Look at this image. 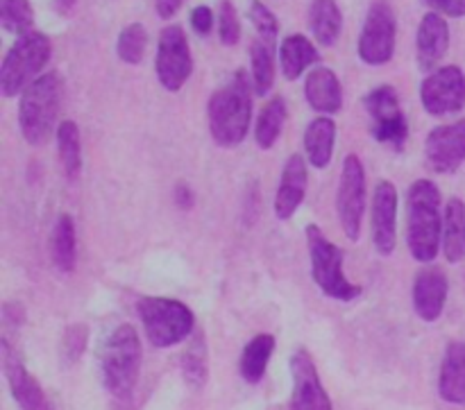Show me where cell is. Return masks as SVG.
Returning a JSON list of instances; mask_svg holds the SVG:
<instances>
[{
  "label": "cell",
  "mask_w": 465,
  "mask_h": 410,
  "mask_svg": "<svg viewBox=\"0 0 465 410\" xmlns=\"http://www.w3.org/2000/svg\"><path fill=\"white\" fill-rule=\"evenodd\" d=\"M252 77L245 71H236V75L209 98V132L221 148H234L248 136L252 122Z\"/></svg>",
  "instance_id": "cell-1"
},
{
  "label": "cell",
  "mask_w": 465,
  "mask_h": 410,
  "mask_svg": "<svg viewBox=\"0 0 465 410\" xmlns=\"http://www.w3.org/2000/svg\"><path fill=\"white\" fill-rule=\"evenodd\" d=\"M159 84L166 91H180L193 73L189 39L180 25H166L159 32L157 59H154Z\"/></svg>",
  "instance_id": "cell-10"
},
{
  "label": "cell",
  "mask_w": 465,
  "mask_h": 410,
  "mask_svg": "<svg viewBox=\"0 0 465 410\" xmlns=\"http://www.w3.org/2000/svg\"><path fill=\"white\" fill-rule=\"evenodd\" d=\"M218 36H221L223 45H236L241 39L239 14L230 0H223L218 7Z\"/></svg>",
  "instance_id": "cell-35"
},
{
  "label": "cell",
  "mask_w": 465,
  "mask_h": 410,
  "mask_svg": "<svg viewBox=\"0 0 465 410\" xmlns=\"http://www.w3.org/2000/svg\"><path fill=\"white\" fill-rule=\"evenodd\" d=\"M272 352H275V338L271 334H259L245 345L243 354H241V376L248 384H259L266 375L268 361H271Z\"/></svg>",
  "instance_id": "cell-26"
},
{
  "label": "cell",
  "mask_w": 465,
  "mask_h": 410,
  "mask_svg": "<svg viewBox=\"0 0 465 410\" xmlns=\"http://www.w3.org/2000/svg\"><path fill=\"white\" fill-rule=\"evenodd\" d=\"M143 349L134 327L121 325L114 329L100 349V375L109 395L116 399L130 397L141 375Z\"/></svg>",
  "instance_id": "cell-4"
},
{
  "label": "cell",
  "mask_w": 465,
  "mask_h": 410,
  "mask_svg": "<svg viewBox=\"0 0 465 410\" xmlns=\"http://www.w3.org/2000/svg\"><path fill=\"white\" fill-rule=\"evenodd\" d=\"M422 107L431 116L461 112L465 104V75L459 66H443L430 73L420 86Z\"/></svg>",
  "instance_id": "cell-12"
},
{
  "label": "cell",
  "mask_w": 465,
  "mask_h": 410,
  "mask_svg": "<svg viewBox=\"0 0 465 410\" xmlns=\"http://www.w3.org/2000/svg\"><path fill=\"white\" fill-rule=\"evenodd\" d=\"M395 34H398V21L393 7L386 0H375L368 9L359 34L357 53L361 62L368 66L389 63L395 53Z\"/></svg>",
  "instance_id": "cell-8"
},
{
  "label": "cell",
  "mask_w": 465,
  "mask_h": 410,
  "mask_svg": "<svg viewBox=\"0 0 465 410\" xmlns=\"http://www.w3.org/2000/svg\"><path fill=\"white\" fill-rule=\"evenodd\" d=\"M57 150L59 159H62V166L66 171V175L77 177L82 168V143H80V130L73 121L59 122L57 127Z\"/></svg>",
  "instance_id": "cell-31"
},
{
  "label": "cell",
  "mask_w": 465,
  "mask_h": 410,
  "mask_svg": "<svg viewBox=\"0 0 465 410\" xmlns=\"http://www.w3.org/2000/svg\"><path fill=\"white\" fill-rule=\"evenodd\" d=\"M363 104H366V112L372 122V139L393 145V148H402L409 134V125L402 107H400L398 91L389 84H381L366 95Z\"/></svg>",
  "instance_id": "cell-11"
},
{
  "label": "cell",
  "mask_w": 465,
  "mask_h": 410,
  "mask_svg": "<svg viewBox=\"0 0 465 410\" xmlns=\"http://www.w3.org/2000/svg\"><path fill=\"white\" fill-rule=\"evenodd\" d=\"M84 343H86V327L77 325L71 327L66 331V343H64V352H66L68 358L75 361L82 352H84Z\"/></svg>",
  "instance_id": "cell-37"
},
{
  "label": "cell",
  "mask_w": 465,
  "mask_h": 410,
  "mask_svg": "<svg viewBox=\"0 0 465 410\" xmlns=\"http://www.w3.org/2000/svg\"><path fill=\"white\" fill-rule=\"evenodd\" d=\"M304 95H307L309 107L325 116H331L343 107V86L331 68H313L304 80Z\"/></svg>",
  "instance_id": "cell-20"
},
{
  "label": "cell",
  "mask_w": 465,
  "mask_h": 410,
  "mask_svg": "<svg viewBox=\"0 0 465 410\" xmlns=\"http://www.w3.org/2000/svg\"><path fill=\"white\" fill-rule=\"evenodd\" d=\"M372 243L381 257L393 254L398 245V190L389 180H381L372 195Z\"/></svg>",
  "instance_id": "cell-15"
},
{
  "label": "cell",
  "mask_w": 465,
  "mask_h": 410,
  "mask_svg": "<svg viewBox=\"0 0 465 410\" xmlns=\"http://www.w3.org/2000/svg\"><path fill=\"white\" fill-rule=\"evenodd\" d=\"M430 12L440 14V16H465V0H420Z\"/></svg>",
  "instance_id": "cell-36"
},
{
  "label": "cell",
  "mask_w": 465,
  "mask_h": 410,
  "mask_svg": "<svg viewBox=\"0 0 465 410\" xmlns=\"http://www.w3.org/2000/svg\"><path fill=\"white\" fill-rule=\"evenodd\" d=\"M336 122L330 116H321L309 122L304 132V152L313 168H327L334 157Z\"/></svg>",
  "instance_id": "cell-22"
},
{
  "label": "cell",
  "mask_w": 465,
  "mask_h": 410,
  "mask_svg": "<svg viewBox=\"0 0 465 410\" xmlns=\"http://www.w3.org/2000/svg\"><path fill=\"white\" fill-rule=\"evenodd\" d=\"M75 222L71 216L62 213L53 227V239H50V257L59 272H71L75 268Z\"/></svg>",
  "instance_id": "cell-27"
},
{
  "label": "cell",
  "mask_w": 465,
  "mask_h": 410,
  "mask_svg": "<svg viewBox=\"0 0 465 410\" xmlns=\"http://www.w3.org/2000/svg\"><path fill=\"white\" fill-rule=\"evenodd\" d=\"M443 252L450 263H459L465 257V207L459 198H452L445 207Z\"/></svg>",
  "instance_id": "cell-25"
},
{
  "label": "cell",
  "mask_w": 465,
  "mask_h": 410,
  "mask_svg": "<svg viewBox=\"0 0 465 410\" xmlns=\"http://www.w3.org/2000/svg\"><path fill=\"white\" fill-rule=\"evenodd\" d=\"M3 367L5 376H7L9 393H12L14 402L21 406V410H54L50 399L41 390L39 381L30 376V372L25 370L21 358L14 354L7 340H3Z\"/></svg>",
  "instance_id": "cell-16"
},
{
  "label": "cell",
  "mask_w": 465,
  "mask_h": 410,
  "mask_svg": "<svg viewBox=\"0 0 465 410\" xmlns=\"http://www.w3.org/2000/svg\"><path fill=\"white\" fill-rule=\"evenodd\" d=\"M0 23L12 34H30L35 25V12L30 0H0Z\"/></svg>",
  "instance_id": "cell-32"
},
{
  "label": "cell",
  "mask_w": 465,
  "mask_h": 410,
  "mask_svg": "<svg viewBox=\"0 0 465 410\" xmlns=\"http://www.w3.org/2000/svg\"><path fill=\"white\" fill-rule=\"evenodd\" d=\"M427 168L439 175H448L465 161V121L440 125L430 132L425 141Z\"/></svg>",
  "instance_id": "cell-13"
},
{
  "label": "cell",
  "mask_w": 465,
  "mask_h": 410,
  "mask_svg": "<svg viewBox=\"0 0 465 410\" xmlns=\"http://www.w3.org/2000/svg\"><path fill=\"white\" fill-rule=\"evenodd\" d=\"M450 48V25L445 16L436 12H427L418 25L416 34V57L420 71H431L445 57Z\"/></svg>",
  "instance_id": "cell-18"
},
{
  "label": "cell",
  "mask_w": 465,
  "mask_h": 410,
  "mask_svg": "<svg viewBox=\"0 0 465 410\" xmlns=\"http://www.w3.org/2000/svg\"><path fill=\"white\" fill-rule=\"evenodd\" d=\"M64 100V80L59 73H45L36 77L21 95L18 125L23 139L30 145H44L53 136Z\"/></svg>",
  "instance_id": "cell-3"
},
{
  "label": "cell",
  "mask_w": 465,
  "mask_h": 410,
  "mask_svg": "<svg viewBox=\"0 0 465 410\" xmlns=\"http://www.w3.org/2000/svg\"><path fill=\"white\" fill-rule=\"evenodd\" d=\"M145 336L154 347H173L193 334L195 317L186 304L171 298H141L136 304Z\"/></svg>",
  "instance_id": "cell-7"
},
{
  "label": "cell",
  "mask_w": 465,
  "mask_h": 410,
  "mask_svg": "<svg viewBox=\"0 0 465 410\" xmlns=\"http://www.w3.org/2000/svg\"><path fill=\"white\" fill-rule=\"evenodd\" d=\"M207 372H209V361H207V343H204L203 331L193 334L189 347L182 354V375H184L186 384L191 388H203L207 384Z\"/></svg>",
  "instance_id": "cell-29"
},
{
  "label": "cell",
  "mask_w": 465,
  "mask_h": 410,
  "mask_svg": "<svg viewBox=\"0 0 465 410\" xmlns=\"http://www.w3.org/2000/svg\"><path fill=\"white\" fill-rule=\"evenodd\" d=\"M309 27L313 39L321 45H334L343 27V14H341L336 0H313L309 7Z\"/></svg>",
  "instance_id": "cell-24"
},
{
  "label": "cell",
  "mask_w": 465,
  "mask_h": 410,
  "mask_svg": "<svg viewBox=\"0 0 465 410\" xmlns=\"http://www.w3.org/2000/svg\"><path fill=\"white\" fill-rule=\"evenodd\" d=\"M291 379H293V399H291V408L293 410H331V399L325 393L318 376L313 358L309 356L304 349L291 356L289 361Z\"/></svg>",
  "instance_id": "cell-14"
},
{
  "label": "cell",
  "mask_w": 465,
  "mask_h": 410,
  "mask_svg": "<svg viewBox=\"0 0 465 410\" xmlns=\"http://www.w3.org/2000/svg\"><path fill=\"white\" fill-rule=\"evenodd\" d=\"M250 21L254 23L257 27L259 36L266 45H272L277 39V32H280V23H277V16L262 3V0H252L250 3V12H248Z\"/></svg>",
  "instance_id": "cell-34"
},
{
  "label": "cell",
  "mask_w": 465,
  "mask_h": 410,
  "mask_svg": "<svg viewBox=\"0 0 465 410\" xmlns=\"http://www.w3.org/2000/svg\"><path fill=\"white\" fill-rule=\"evenodd\" d=\"M448 299V277L439 268H425L413 281V311L422 322H436L443 316Z\"/></svg>",
  "instance_id": "cell-17"
},
{
  "label": "cell",
  "mask_w": 465,
  "mask_h": 410,
  "mask_svg": "<svg viewBox=\"0 0 465 410\" xmlns=\"http://www.w3.org/2000/svg\"><path fill=\"white\" fill-rule=\"evenodd\" d=\"M304 236H307L309 259H312V277L318 288L336 302L357 299L361 295V286L352 284L343 275V249L336 248L318 225H309Z\"/></svg>",
  "instance_id": "cell-5"
},
{
  "label": "cell",
  "mask_w": 465,
  "mask_h": 410,
  "mask_svg": "<svg viewBox=\"0 0 465 410\" xmlns=\"http://www.w3.org/2000/svg\"><path fill=\"white\" fill-rule=\"evenodd\" d=\"M191 27L195 30V34L207 36L213 27V12L207 5H198V7L191 12Z\"/></svg>",
  "instance_id": "cell-38"
},
{
  "label": "cell",
  "mask_w": 465,
  "mask_h": 410,
  "mask_svg": "<svg viewBox=\"0 0 465 410\" xmlns=\"http://www.w3.org/2000/svg\"><path fill=\"white\" fill-rule=\"evenodd\" d=\"M175 204L180 209H184V211H189L191 207L195 204V195L193 190H191L189 184H177L175 189Z\"/></svg>",
  "instance_id": "cell-39"
},
{
  "label": "cell",
  "mask_w": 465,
  "mask_h": 410,
  "mask_svg": "<svg viewBox=\"0 0 465 410\" xmlns=\"http://www.w3.org/2000/svg\"><path fill=\"white\" fill-rule=\"evenodd\" d=\"M363 211H366V171L357 154H348L341 171L336 213H339L341 229L352 243H357L361 236Z\"/></svg>",
  "instance_id": "cell-9"
},
{
  "label": "cell",
  "mask_w": 465,
  "mask_h": 410,
  "mask_svg": "<svg viewBox=\"0 0 465 410\" xmlns=\"http://www.w3.org/2000/svg\"><path fill=\"white\" fill-rule=\"evenodd\" d=\"M286 122V102L284 98H271L259 112L257 125H254V139L259 148L268 150L277 143Z\"/></svg>",
  "instance_id": "cell-28"
},
{
  "label": "cell",
  "mask_w": 465,
  "mask_h": 410,
  "mask_svg": "<svg viewBox=\"0 0 465 410\" xmlns=\"http://www.w3.org/2000/svg\"><path fill=\"white\" fill-rule=\"evenodd\" d=\"M50 39L44 32H30L18 36L16 44L5 54L3 68H0V91L5 98H14L25 91L50 59Z\"/></svg>",
  "instance_id": "cell-6"
},
{
  "label": "cell",
  "mask_w": 465,
  "mask_h": 410,
  "mask_svg": "<svg viewBox=\"0 0 465 410\" xmlns=\"http://www.w3.org/2000/svg\"><path fill=\"white\" fill-rule=\"evenodd\" d=\"M250 77H252L254 93L259 98L271 93L272 84H275V59H272L271 45H266L263 41H257V44L250 48Z\"/></svg>",
  "instance_id": "cell-30"
},
{
  "label": "cell",
  "mask_w": 465,
  "mask_h": 410,
  "mask_svg": "<svg viewBox=\"0 0 465 410\" xmlns=\"http://www.w3.org/2000/svg\"><path fill=\"white\" fill-rule=\"evenodd\" d=\"M318 62H321V54H318L316 45H313L307 36L291 34L282 41L280 63L286 80H298L307 68H312L313 63Z\"/></svg>",
  "instance_id": "cell-23"
},
{
  "label": "cell",
  "mask_w": 465,
  "mask_h": 410,
  "mask_svg": "<svg viewBox=\"0 0 465 410\" xmlns=\"http://www.w3.org/2000/svg\"><path fill=\"white\" fill-rule=\"evenodd\" d=\"M77 0H54V7H57L59 14H71L75 9Z\"/></svg>",
  "instance_id": "cell-41"
},
{
  "label": "cell",
  "mask_w": 465,
  "mask_h": 410,
  "mask_svg": "<svg viewBox=\"0 0 465 410\" xmlns=\"http://www.w3.org/2000/svg\"><path fill=\"white\" fill-rule=\"evenodd\" d=\"M182 3H184V0H154V7H157V16L163 18V21H168V18L175 16L177 9L182 7Z\"/></svg>",
  "instance_id": "cell-40"
},
{
  "label": "cell",
  "mask_w": 465,
  "mask_h": 410,
  "mask_svg": "<svg viewBox=\"0 0 465 410\" xmlns=\"http://www.w3.org/2000/svg\"><path fill=\"white\" fill-rule=\"evenodd\" d=\"M307 195V163L300 154L286 159L282 171L280 189L275 198V216L280 220H291Z\"/></svg>",
  "instance_id": "cell-19"
},
{
  "label": "cell",
  "mask_w": 465,
  "mask_h": 410,
  "mask_svg": "<svg viewBox=\"0 0 465 410\" xmlns=\"http://www.w3.org/2000/svg\"><path fill=\"white\" fill-rule=\"evenodd\" d=\"M439 395L448 404L465 406V343H452L445 352L439 376Z\"/></svg>",
  "instance_id": "cell-21"
},
{
  "label": "cell",
  "mask_w": 465,
  "mask_h": 410,
  "mask_svg": "<svg viewBox=\"0 0 465 410\" xmlns=\"http://www.w3.org/2000/svg\"><path fill=\"white\" fill-rule=\"evenodd\" d=\"M443 243L440 193L434 181H413L407 193V245L416 261L431 263Z\"/></svg>",
  "instance_id": "cell-2"
},
{
  "label": "cell",
  "mask_w": 465,
  "mask_h": 410,
  "mask_svg": "<svg viewBox=\"0 0 465 410\" xmlns=\"http://www.w3.org/2000/svg\"><path fill=\"white\" fill-rule=\"evenodd\" d=\"M145 48H148V32L141 23H130V25L123 27L116 41V53L123 62L136 66V63L143 62Z\"/></svg>",
  "instance_id": "cell-33"
}]
</instances>
